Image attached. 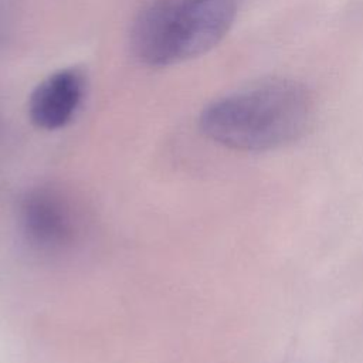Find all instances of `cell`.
Masks as SVG:
<instances>
[{"mask_svg": "<svg viewBox=\"0 0 363 363\" xmlns=\"http://www.w3.org/2000/svg\"><path fill=\"white\" fill-rule=\"evenodd\" d=\"M315 115L311 91L291 78H267L208 104L200 113L201 132L240 152H268L302 138Z\"/></svg>", "mask_w": 363, "mask_h": 363, "instance_id": "cell-1", "label": "cell"}, {"mask_svg": "<svg viewBox=\"0 0 363 363\" xmlns=\"http://www.w3.org/2000/svg\"><path fill=\"white\" fill-rule=\"evenodd\" d=\"M235 0H160L136 17L130 44L138 60L167 67L213 50L230 31Z\"/></svg>", "mask_w": 363, "mask_h": 363, "instance_id": "cell-2", "label": "cell"}, {"mask_svg": "<svg viewBox=\"0 0 363 363\" xmlns=\"http://www.w3.org/2000/svg\"><path fill=\"white\" fill-rule=\"evenodd\" d=\"M20 223L28 241L47 251L67 247L75 235L72 208L68 200L51 187H35L23 197Z\"/></svg>", "mask_w": 363, "mask_h": 363, "instance_id": "cell-3", "label": "cell"}, {"mask_svg": "<svg viewBox=\"0 0 363 363\" xmlns=\"http://www.w3.org/2000/svg\"><path fill=\"white\" fill-rule=\"evenodd\" d=\"M84 96V77L79 71L60 69L43 79L28 99L31 122L47 130L65 126L75 115Z\"/></svg>", "mask_w": 363, "mask_h": 363, "instance_id": "cell-4", "label": "cell"}]
</instances>
